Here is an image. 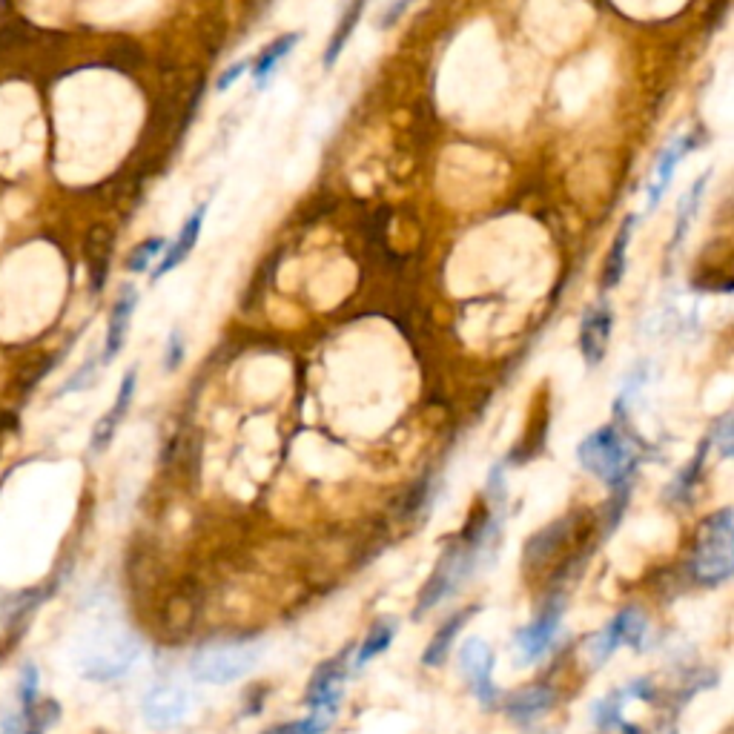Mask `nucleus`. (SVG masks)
<instances>
[{
	"mask_svg": "<svg viewBox=\"0 0 734 734\" xmlns=\"http://www.w3.org/2000/svg\"><path fill=\"white\" fill-rule=\"evenodd\" d=\"M411 3H413V0H393V3H390L388 9H385V15H382V21H379V29H390L393 23L399 21L402 15H405V9H408Z\"/></svg>",
	"mask_w": 734,
	"mask_h": 734,
	"instance_id": "2f4dec72",
	"label": "nucleus"
},
{
	"mask_svg": "<svg viewBox=\"0 0 734 734\" xmlns=\"http://www.w3.org/2000/svg\"><path fill=\"white\" fill-rule=\"evenodd\" d=\"M135 657H138V643L130 634L107 631V634H95L89 643H84L78 657V671L84 680L92 683H112L132 669Z\"/></svg>",
	"mask_w": 734,
	"mask_h": 734,
	"instance_id": "20e7f679",
	"label": "nucleus"
},
{
	"mask_svg": "<svg viewBox=\"0 0 734 734\" xmlns=\"http://www.w3.org/2000/svg\"><path fill=\"white\" fill-rule=\"evenodd\" d=\"M164 247H167L164 238H147V241H141L130 256H127V270H130V273H144Z\"/></svg>",
	"mask_w": 734,
	"mask_h": 734,
	"instance_id": "bb28decb",
	"label": "nucleus"
},
{
	"mask_svg": "<svg viewBox=\"0 0 734 734\" xmlns=\"http://www.w3.org/2000/svg\"><path fill=\"white\" fill-rule=\"evenodd\" d=\"M264 654V643L256 640H221L201 646L190 657V674L207 686H227L250 674Z\"/></svg>",
	"mask_w": 734,
	"mask_h": 734,
	"instance_id": "7ed1b4c3",
	"label": "nucleus"
},
{
	"mask_svg": "<svg viewBox=\"0 0 734 734\" xmlns=\"http://www.w3.org/2000/svg\"><path fill=\"white\" fill-rule=\"evenodd\" d=\"M554 700H557V694L551 686H525L505 700V714L519 726H528L548 712L554 706Z\"/></svg>",
	"mask_w": 734,
	"mask_h": 734,
	"instance_id": "4468645a",
	"label": "nucleus"
},
{
	"mask_svg": "<svg viewBox=\"0 0 734 734\" xmlns=\"http://www.w3.org/2000/svg\"><path fill=\"white\" fill-rule=\"evenodd\" d=\"M691 147H697V135H683L677 141H671L669 147L663 150L660 161H657V170H654V184L648 190V210H654L660 204V198L669 190L671 178H674V167L680 164V158L691 152Z\"/></svg>",
	"mask_w": 734,
	"mask_h": 734,
	"instance_id": "2eb2a0df",
	"label": "nucleus"
},
{
	"mask_svg": "<svg viewBox=\"0 0 734 734\" xmlns=\"http://www.w3.org/2000/svg\"><path fill=\"white\" fill-rule=\"evenodd\" d=\"M479 554H482V551H479L476 545H471V542L465 540H456L454 548H448V551L442 554V560L436 562L431 580H428L425 588L419 591V603L413 608V617H416V620L425 617L431 608H436L442 600H448L456 588H462L465 580L471 577L474 565L479 562Z\"/></svg>",
	"mask_w": 734,
	"mask_h": 734,
	"instance_id": "39448f33",
	"label": "nucleus"
},
{
	"mask_svg": "<svg viewBox=\"0 0 734 734\" xmlns=\"http://www.w3.org/2000/svg\"><path fill=\"white\" fill-rule=\"evenodd\" d=\"M23 734H44V729H38V726H26V732Z\"/></svg>",
	"mask_w": 734,
	"mask_h": 734,
	"instance_id": "72a5a7b5",
	"label": "nucleus"
},
{
	"mask_svg": "<svg viewBox=\"0 0 734 734\" xmlns=\"http://www.w3.org/2000/svg\"><path fill=\"white\" fill-rule=\"evenodd\" d=\"M95 367H98V362H87V365L81 367L69 382H66L64 388L58 390V396H66V393H75V390H84L92 385V376H95Z\"/></svg>",
	"mask_w": 734,
	"mask_h": 734,
	"instance_id": "c85d7f7f",
	"label": "nucleus"
},
{
	"mask_svg": "<svg viewBox=\"0 0 734 734\" xmlns=\"http://www.w3.org/2000/svg\"><path fill=\"white\" fill-rule=\"evenodd\" d=\"M734 571V519L732 508H723L706 519L697 531L691 574L700 585H723Z\"/></svg>",
	"mask_w": 734,
	"mask_h": 734,
	"instance_id": "f257e3e1",
	"label": "nucleus"
},
{
	"mask_svg": "<svg viewBox=\"0 0 734 734\" xmlns=\"http://www.w3.org/2000/svg\"><path fill=\"white\" fill-rule=\"evenodd\" d=\"M476 611H479L476 605H468L465 611H459V614H454V617H448L442 626L436 628V634H433L431 643H428V648H425V654H422V663H425L428 669H436V666H442V663H445V657L451 654L456 637H459V631L465 628V623L474 617Z\"/></svg>",
	"mask_w": 734,
	"mask_h": 734,
	"instance_id": "dca6fc26",
	"label": "nucleus"
},
{
	"mask_svg": "<svg viewBox=\"0 0 734 734\" xmlns=\"http://www.w3.org/2000/svg\"><path fill=\"white\" fill-rule=\"evenodd\" d=\"M367 6V0H353V6H347L345 18L339 21L336 26V32H333V38H330V44H327V52H324V66L330 69V66L339 61V55L345 52L347 41H350V35H353V29H356V23L362 18V9Z\"/></svg>",
	"mask_w": 734,
	"mask_h": 734,
	"instance_id": "4be33fe9",
	"label": "nucleus"
},
{
	"mask_svg": "<svg viewBox=\"0 0 734 734\" xmlns=\"http://www.w3.org/2000/svg\"><path fill=\"white\" fill-rule=\"evenodd\" d=\"M562 611H565V600L562 597H551L534 623L519 628L517 637H514L519 666H531V663H537V660H542L548 654V648L554 646V637L560 631Z\"/></svg>",
	"mask_w": 734,
	"mask_h": 734,
	"instance_id": "423d86ee",
	"label": "nucleus"
},
{
	"mask_svg": "<svg viewBox=\"0 0 734 734\" xmlns=\"http://www.w3.org/2000/svg\"><path fill=\"white\" fill-rule=\"evenodd\" d=\"M347 677V654H339L333 660L322 663L316 674L310 677L307 686V703L310 709H336L339 697H342V686Z\"/></svg>",
	"mask_w": 734,
	"mask_h": 734,
	"instance_id": "1a4fd4ad",
	"label": "nucleus"
},
{
	"mask_svg": "<svg viewBox=\"0 0 734 734\" xmlns=\"http://www.w3.org/2000/svg\"><path fill=\"white\" fill-rule=\"evenodd\" d=\"M568 525H571V519H557L554 525H545L540 534H534L531 540L525 542V557H522V562H525L528 571L545 568L548 562L560 554L562 548H565V542H568Z\"/></svg>",
	"mask_w": 734,
	"mask_h": 734,
	"instance_id": "ddd939ff",
	"label": "nucleus"
},
{
	"mask_svg": "<svg viewBox=\"0 0 734 734\" xmlns=\"http://www.w3.org/2000/svg\"><path fill=\"white\" fill-rule=\"evenodd\" d=\"M138 307V290L127 284L118 299L112 304V313H109V324H107V339H104V353H101V365H109L124 345H127V333H130V322L132 313Z\"/></svg>",
	"mask_w": 734,
	"mask_h": 734,
	"instance_id": "9d476101",
	"label": "nucleus"
},
{
	"mask_svg": "<svg viewBox=\"0 0 734 734\" xmlns=\"http://www.w3.org/2000/svg\"><path fill=\"white\" fill-rule=\"evenodd\" d=\"M580 465H583L588 474H594L597 479H603L608 488L614 491H626L628 479L637 468V456L634 448L628 445V439L623 436L620 428L614 425H605L600 431L588 433L583 442H580Z\"/></svg>",
	"mask_w": 734,
	"mask_h": 734,
	"instance_id": "f03ea898",
	"label": "nucleus"
},
{
	"mask_svg": "<svg viewBox=\"0 0 734 734\" xmlns=\"http://www.w3.org/2000/svg\"><path fill=\"white\" fill-rule=\"evenodd\" d=\"M135 382H138V367H130L127 376H124V382H121V388H118L115 405L109 408L107 416L98 419V425H95V431H92V442H89L92 454H104L109 448V442H112V436L118 431L121 419H124L127 411H130L132 396H135Z\"/></svg>",
	"mask_w": 734,
	"mask_h": 734,
	"instance_id": "9b49d317",
	"label": "nucleus"
},
{
	"mask_svg": "<svg viewBox=\"0 0 734 734\" xmlns=\"http://www.w3.org/2000/svg\"><path fill=\"white\" fill-rule=\"evenodd\" d=\"M336 717V709H313L310 717L304 720H293V723H281V726H273L264 734H324L330 729Z\"/></svg>",
	"mask_w": 734,
	"mask_h": 734,
	"instance_id": "b1692460",
	"label": "nucleus"
},
{
	"mask_svg": "<svg viewBox=\"0 0 734 734\" xmlns=\"http://www.w3.org/2000/svg\"><path fill=\"white\" fill-rule=\"evenodd\" d=\"M109 261H112V230L98 224L92 227L87 238V264H89V284L92 293H101L109 276Z\"/></svg>",
	"mask_w": 734,
	"mask_h": 734,
	"instance_id": "a211bd4d",
	"label": "nucleus"
},
{
	"mask_svg": "<svg viewBox=\"0 0 734 734\" xmlns=\"http://www.w3.org/2000/svg\"><path fill=\"white\" fill-rule=\"evenodd\" d=\"M244 69H247V61H241V64H233V66H230V69H224V72L218 75V84H216L218 92H224V89L233 87V84H236L238 78L244 75Z\"/></svg>",
	"mask_w": 734,
	"mask_h": 734,
	"instance_id": "473e14b6",
	"label": "nucleus"
},
{
	"mask_svg": "<svg viewBox=\"0 0 734 734\" xmlns=\"http://www.w3.org/2000/svg\"><path fill=\"white\" fill-rule=\"evenodd\" d=\"M459 669L468 677L471 691L482 709H494L499 700V689L494 683V651L485 640L471 637L459 648Z\"/></svg>",
	"mask_w": 734,
	"mask_h": 734,
	"instance_id": "0eeeda50",
	"label": "nucleus"
},
{
	"mask_svg": "<svg viewBox=\"0 0 734 734\" xmlns=\"http://www.w3.org/2000/svg\"><path fill=\"white\" fill-rule=\"evenodd\" d=\"M608 342H611V310L608 304H597L585 313L583 324H580V350H583L585 365H600L605 359Z\"/></svg>",
	"mask_w": 734,
	"mask_h": 734,
	"instance_id": "f8f14e48",
	"label": "nucleus"
},
{
	"mask_svg": "<svg viewBox=\"0 0 734 734\" xmlns=\"http://www.w3.org/2000/svg\"><path fill=\"white\" fill-rule=\"evenodd\" d=\"M709 178H712V170H706V173L700 175V178L694 181L691 193H686L683 198H680V207H677V230H674V247L683 241L686 230L691 227V221H694V216H697V210H700V204H703V193H706Z\"/></svg>",
	"mask_w": 734,
	"mask_h": 734,
	"instance_id": "5701e85b",
	"label": "nucleus"
},
{
	"mask_svg": "<svg viewBox=\"0 0 734 734\" xmlns=\"http://www.w3.org/2000/svg\"><path fill=\"white\" fill-rule=\"evenodd\" d=\"M207 216V204H201L198 210H195L193 216L184 221V227H181V233L178 238L173 241V247L167 250V256L161 259V264L155 267V273H152V281H158L161 276H167L170 270H175L178 264H184V259L193 253L195 241H198V233H201V221Z\"/></svg>",
	"mask_w": 734,
	"mask_h": 734,
	"instance_id": "f3484780",
	"label": "nucleus"
},
{
	"mask_svg": "<svg viewBox=\"0 0 734 734\" xmlns=\"http://www.w3.org/2000/svg\"><path fill=\"white\" fill-rule=\"evenodd\" d=\"M38 683H41V674L32 663H26L21 671V689H18V700H21V712L29 714L38 703Z\"/></svg>",
	"mask_w": 734,
	"mask_h": 734,
	"instance_id": "cd10ccee",
	"label": "nucleus"
},
{
	"mask_svg": "<svg viewBox=\"0 0 734 734\" xmlns=\"http://www.w3.org/2000/svg\"><path fill=\"white\" fill-rule=\"evenodd\" d=\"M396 631H399V623L393 620V617H385V620H379L376 626L367 631L365 643L359 646V654H356V660H353V669H365L367 663L373 660V657H379L385 648H390L393 643V637H396Z\"/></svg>",
	"mask_w": 734,
	"mask_h": 734,
	"instance_id": "aec40b11",
	"label": "nucleus"
},
{
	"mask_svg": "<svg viewBox=\"0 0 734 734\" xmlns=\"http://www.w3.org/2000/svg\"><path fill=\"white\" fill-rule=\"evenodd\" d=\"M712 439L720 442V454L729 459V456H732V416H726V419L717 425V433H712Z\"/></svg>",
	"mask_w": 734,
	"mask_h": 734,
	"instance_id": "7c9ffc66",
	"label": "nucleus"
},
{
	"mask_svg": "<svg viewBox=\"0 0 734 734\" xmlns=\"http://www.w3.org/2000/svg\"><path fill=\"white\" fill-rule=\"evenodd\" d=\"M299 41H302V35H299V32H290V35H281V38H276V41L267 46L259 58H256V64H253V81H256L259 87H267L270 72L281 64V58H284V55H290V52H293V46L299 44Z\"/></svg>",
	"mask_w": 734,
	"mask_h": 734,
	"instance_id": "412c9836",
	"label": "nucleus"
},
{
	"mask_svg": "<svg viewBox=\"0 0 734 734\" xmlns=\"http://www.w3.org/2000/svg\"><path fill=\"white\" fill-rule=\"evenodd\" d=\"M190 709V694L181 689L178 683H158L147 691L144 703H141V714H144V723L150 729H173L178 726Z\"/></svg>",
	"mask_w": 734,
	"mask_h": 734,
	"instance_id": "6e6552de",
	"label": "nucleus"
},
{
	"mask_svg": "<svg viewBox=\"0 0 734 734\" xmlns=\"http://www.w3.org/2000/svg\"><path fill=\"white\" fill-rule=\"evenodd\" d=\"M628 700V694L626 691H617V694H611V697H605V700H600V703H594V723L600 726V729H614V726H626L623 723V703Z\"/></svg>",
	"mask_w": 734,
	"mask_h": 734,
	"instance_id": "a878e982",
	"label": "nucleus"
},
{
	"mask_svg": "<svg viewBox=\"0 0 734 734\" xmlns=\"http://www.w3.org/2000/svg\"><path fill=\"white\" fill-rule=\"evenodd\" d=\"M181 362H184V342H181V333L173 330L170 339H167V359H164V367H167V370H175Z\"/></svg>",
	"mask_w": 734,
	"mask_h": 734,
	"instance_id": "c756f323",
	"label": "nucleus"
},
{
	"mask_svg": "<svg viewBox=\"0 0 734 734\" xmlns=\"http://www.w3.org/2000/svg\"><path fill=\"white\" fill-rule=\"evenodd\" d=\"M617 631H620V643L631 648H640L643 634H646V614L640 608H623L614 620H611Z\"/></svg>",
	"mask_w": 734,
	"mask_h": 734,
	"instance_id": "393cba45",
	"label": "nucleus"
},
{
	"mask_svg": "<svg viewBox=\"0 0 734 734\" xmlns=\"http://www.w3.org/2000/svg\"><path fill=\"white\" fill-rule=\"evenodd\" d=\"M634 224H637V216H626L623 227H620V233H617L614 244H611V253H608V259H605V273H603L605 290H614V287L623 281V276H626L628 241H631V230H634Z\"/></svg>",
	"mask_w": 734,
	"mask_h": 734,
	"instance_id": "6ab92c4d",
	"label": "nucleus"
}]
</instances>
